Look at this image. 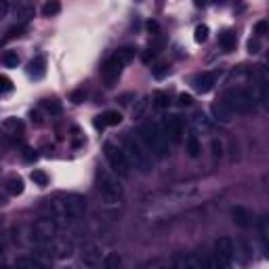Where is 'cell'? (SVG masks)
<instances>
[{
	"mask_svg": "<svg viewBox=\"0 0 269 269\" xmlns=\"http://www.w3.org/2000/svg\"><path fill=\"white\" fill-rule=\"evenodd\" d=\"M154 103H156V107H160V110H166V107L170 105V97H168V93H164V91H156V93H154Z\"/></svg>",
	"mask_w": 269,
	"mask_h": 269,
	"instance_id": "30",
	"label": "cell"
},
{
	"mask_svg": "<svg viewBox=\"0 0 269 269\" xmlns=\"http://www.w3.org/2000/svg\"><path fill=\"white\" fill-rule=\"evenodd\" d=\"M57 235V223L51 217H42L32 223L30 227V242L36 246H49Z\"/></svg>",
	"mask_w": 269,
	"mask_h": 269,
	"instance_id": "5",
	"label": "cell"
},
{
	"mask_svg": "<svg viewBox=\"0 0 269 269\" xmlns=\"http://www.w3.org/2000/svg\"><path fill=\"white\" fill-rule=\"evenodd\" d=\"M248 51L250 53H259V40H250L248 42Z\"/></svg>",
	"mask_w": 269,
	"mask_h": 269,
	"instance_id": "47",
	"label": "cell"
},
{
	"mask_svg": "<svg viewBox=\"0 0 269 269\" xmlns=\"http://www.w3.org/2000/svg\"><path fill=\"white\" fill-rule=\"evenodd\" d=\"M120 149L124 152V156L128 160V164H131V168H137L139 173H143V175H147L149 170H152V156L145 152V147L139 143L135 137L126 135L122 139V147Z\"/></svg>",
	"mask_w": 269,
	"mask_h": 269,
	"instance_id": "3",
	"label": "cell"
},
{
	"mask_svg": "<svg viewBox=\"0 0 269 269\" xmlns=\"http://www.w3.org/2000/svg\"><path fill=\"white\" fill-rule=\"evenodd\" d=\"M45 66H47V63H45V57L32 59V61H30V66H28V74H30V76L34 78V80H40L42 76H45V72H47Z\"/></svg>",
	"mask_w": 269,
	"mask_h": 269,
	"instance_id": "18",
	"label": "cell"
},
{
	"mask_svg": "<svg viewBox=\"0 0 269 269\" xmlns=\"http://www.w3.org/2000/svg\"><path fill=\"white\" fill-rule=\"evenodd\" d=\"M191 101H193L191 95H187V93H181V95H179V105H181V107H189Z\"/></svg>",
	"mask_w": 269,
	"mask_h": 269,
	"instance_id": "40",
	"label": "cell"
},
{
	"mask_svg": "<svg viewBox=\"0 0 269 269\" xmlns=\"http://www.w3.org/2000/svg\"><path fill=\"white\" fill-rule=\"evenodd\" d=\"M30 179L34 181L38 187H47V185H49V175L45 173V170H32Z\"/></svg>",
	"mask_w": 269,
	"mask_h": 269,
	"instance_id": "32",
	"label": "cell"
},
{
	"mask_svg": "<svg viewBox=\"0 0 269 269\" xmlns=\"http://www.w3.org/2000/svg\"><path fill=\"white\" fill-rule=\"evenodd\" d=\"M139 139H141V143L145 145L147 154L152 152V156L156 158H166L168 156V141L162 133V128H160L158 122L154 120H147L139 126Z\"/></svg>",
	"mask_w": 269,
	"mask_h": 269,
	"instance_id": "2",
	"label": "cell"
},
{
	"mask_svg": "<svg viewBox=\"0 0 269 269\" xmlns=\"http://www.w3.org/2000/svg\"><path fill=\"white\" fill-rule=\"evenodd\" d=\"M9 91H13V82H11V78H7V76H0V95H5Z\"/></svg>",
	"mask_w": 269,
	"mask_h": 269,
	"instance_id": "38",
	"label": "cell"
},
{
	"mask_svg": "<svg viewBox=\"0 0 269 269\" xmlns=\"http://www.w3.org/2000/svg\"><path fill=\"white\" fill-rule=\"evenodd\" d=\"M164 137L168 143L173 145H179L183 141V133H185V124H183V120L179 116H168L164 120Z\"/></svg>",
	"mask_w": 269,
	"mask_h": 269,
	"instance_id": "9",
	"label": "cell"
},
{
	"mask_svg": "<svg viewBox=\"0 0 269 269\" xmlns=\"http://www.w3.org/2000/svg\"><path fill=\"white\" fill-rule=\"evenodd\" d=\"M42 107H45L49 114H61V110H63L61 103L55 101V99H45V101H42Z\"/></svg>",
	"mask_w": 269,
	"mask_h": 269,
	"instance_id": "35",
	"label": "cell"
},
{
	"mask_svg": "<svg viewBox=\"0 0 269 269\" xmlns=\"http://www.w3.org/2000/svg\"><path fill=\"white\" fill-rule=\"evenodd\" d=\"M47 206L51 208V219H66V221H78L87 212V200L78 193H59L53 200H47Z\"/></svg>",
	"mask_w": 269,
	"mask_h": 269,
	"instance_id": "1",
	"label": "cell"
},
{
	"mask_svg": "<svg viewBox=\"0 0 269 269\" xmlns=\"http://www.w3.org/2000/svg\"><path fill=\"white\" fill-rule=\"evenodd\" d=\"M72 101L74 103H82L84 101V91H74L72 93Z\"/></svg>",
	"mask_w": 269,
	"mask_h": 269,
	"instance_id": "43",
	"label": "cell"
},
{
	"mask_svg": "<svg viewBox=\"0 0 269 269\" xmlns=\"http://www.w3.org/2000/svg\"><path fill=\"white\" fill-rule=\"evenodd\" d=\"M198 263H200V269H223L214 254H204Z\"/></svg>",
	"mask_w": 269,
	"mask_h": 269,
	"instance_id": "29",
	"label": "cell"
},
{
	"mask_svg": "<svg viewBox=\"0 0 269 269\" xmlns=\"http://www.w3.org/2000/svg\"><path fill=\"white\" fill-rule=\"evenodd\" d=\"M7 191L11 196H19V193H24V181L19 177H9L7 179Z\"/></svg>",
	"mask_w": 269,
	"mask_h": 269,
	"instance_id": "25",
	"label": "cell"
},
{
	"mask_svg": "<svg viewBox=\"0 0 269 269\" xmlns=\"http://www.w3.org/2000/svg\"><path fill=\"white\" fill-rule=\"evenodd\" d=\"M145 105H147V97H145V99H141V101H139V107H137V110H135V118H139V116L143 114Z\"/></svg>",
	"mask_w": 269,
	"mask_h": 269,
	"instance_id": "45",
	"label": "cell"
},
{
	"mask_svg": "<svg viewBox=\"0 0 269 269\" xmlns=\"http://www.w3.org/2000/svg\"><path fill=\"white\" fill-rule=\"evenodd\" d=\"M0 269H13V267H9V265H0Z\"/></svg>",
	"mask_w": 269,
	"mask_h": 269,
	"instance_id": "50",
	"label": "cell"
},
{
	"mask_svg": "<svg viewBox=\"0 0 269 269\" xmlns=\"http://www.w3.org/2000/svg\"><path fill=\"white\" fill-rule=\"evenodd\" d=\"M40 11H42V15H45V17H55V15L61 13V5L57 3V0H49V3L42 5Z\"/></svg>",
	"mask_w": 269,
	"mask_h": 269,
	"instance_id": "27",
	"label": "cell"
},
{
	"mask_svg": "<svg viewBox=\"0 0 269 269\" xmlns=\"http://www.w3.org/2000/svg\"><path fill=\"white\" fill-rule=\"evenodd\" d=\"M193 38H196L198 45H202V42H206V40H208V26L200 24V26L196 28V32H193Z\"/></svg>",
	"mask_w": 269,
	"mask_h": 269,
	"instance_id": "34",
	"label": "cell"
},
{
	"mask_svg": "<svg viewBox=\"0 0 269 269\" xmlns=\"http://www.w3.org/2000/svg\"><path fill=\"white\" fill-rule=\"evenodd\" d=\"M15 17H17V24H19V26H26L28 21L34 17V7H30V5H19L17 11H15Z\"/></svg>",
	"mask_w": 269,
	"mask_h": 269,
	"instance_id": "21",
	"label": "cell"
},
{
	"mask_svg": "<svg viewBox=\"0 0 269 269\" xmlns=\"http://www.w3.org/2000/svg\"><path fill=\"white\" fill-rule=\"evenodd\" d=\"M122 63H118L114 57H110L105 63H103V68H101V78L105 82V87H114V84L118 82V78H120V74H122Z\"/></svg>",
	"mask_w": 269,
	"mask_h": 269,
	"instance_id": "11",
	"label": "cell"
},
{
	"mask_svg": "<svg viewBox=\"0 0 269 269\" xmlns=\"http://www.w3.org/2000/svg\"><path fill=\"white\" fill-rule=\"evenodd\" d=\"M120 122H122V114H120V112L110 110V112H105L103 116H97L93 124H95L97 131H103L105 126H118Z\"/></svg>",
	"mask_w": 269,
	"mask_h": 269,
	"instance_id": "14",
	"label": "cell"
},
{
	"mask_svg": "<svg viewBox=\"0 0 269 269\" xmlns=\"http://www.w3.org/2000/svg\"><path fill=\"white\" fill-rule=\"evenodd\" d=\"M219 45L227 51V53H231L235 49V45H238V38H235V34H233L231 30H225L223 34L219 36Z\"/></svg>",
	"mask_w": 269,
	"mask_h": 269,
	"instance_id": "23",
	"label": "cell"
},
{
	"mask_svg": "<svg viewBox=\"0 0 269 269\" xmlns=\"http://www.w3.org/2000/svg\"><path fill=\"white\" fill-rule=\"evenodd\" d=\"M13 269H42V267L32 256H17L13 263Z\"/></svg>",
	"mask_w": 269,
	"mask_h": 269,
	"instance_id": "26",
	"label": "cell"
},
{
	"mask_svg": "<svg viewBox=\"0 0 269 269\" xmlns=\"http://www.w3.org/2000/svg\"><path fill=\"white\" fill-rule=\"evenodd\" d=\"M252 217H254V214L246 208V206H242V204H238V206H231V219H233V223L238 225V227H250V225H252Z\"/></svg>",
	"mask_w": 269,
	"mask_h": 269,
	"instance_id": "13",
	"label": "cell"
},
{
	"mask_svg": "<svg viewBox=\"0 0 269 269\" xmlns=\"http://www.w3.org/2000/svg\"><path fill=\"white\" fill-rule=\"evenodd\" d=\"M80 259L84 263V267H89V269H97L101 265V248L97 244L89 242V244H84L82 246V250H80Z\"/></svg>",
	"mask_w": 269,
	"mask_h": 269,
	"instance_id": "12",
	"label": "cell"
},
{
	"mask_svg": "<svg viewBox=\"0 0 269 269\" xmlns=\"http://www.w3.org/2000/svg\"><path fill=\"white\" fill-rule=\"evenodd\" d=\"M221 103L227 105L231 114H248L254 107V95L248 89H227L221 97Z\"/></svg>",
	"mask_w": 269,
	"mask_h": 269,
	"instance_id": "4",
	"label": "cell"
},
{
	"mask_svg": "<svg viewBox=\"0 0 269 269\" xmlns=\"http://www.w3.org/2000/svg\"><path fill=\"white\" fill-rule=\"evenodd\" d=\"M26 32V26H13V28H9V32H7V36H5V42H9V40H13V38H19L21 34Z\"/></svg>",
	"mask_w": 269,
	"mask_h": 269,
	"instance_id": "36",
	"label": "cell"
},
{
	"mask_svg": "<svg viewBox=\"0 0 269 269\" xmlns=\"http://www.w3.org/2000/svg\"><path fill=\"white\" fill-rule=\"evenodd\" d=\"M210 112H212V116H214V120L217 122H223V124H227V122H231V110L225 103H221V101H217V103H212V107H210Z\"/></svg>",
	"mask_w": 269,
	"mask_h": 269,
	"instance_id": "17",
	"label": "cell"
},
{
	"mask_svg": "<svg viewBox=\"0 0 269 269\" xmlns=\"http://www.w3.org/2000/svg\"><path fill=\"white\" fill-rule=\"evenodd\" d=\"M66 269H70V267H66Z\"/></svg>",
	"mask_w": 269,
	"mask_h": 269,
	"instance_id": "51",
	"label": "cell"
},
{
	"mask_svg": "<svg viewBox=\"0 0 269 269\" xmlns=\"http://www.w3.org/2000/svg\"><path fill=\"white\" fill-rule=\"evenodd\" d=\"M152 74H154L156 80H162L166 74H168V66H166V63H158L156 68H152Z\"/></svg>",
	"mask_w": 269,
	"mask_h": 269,
	"instance_id": "37",
	"label": "cell"
},
{
	"mask_svg": "<svg viewBox=\"0 0 269 269\" xmlns=\"http://www.w3.org/2000/svg\"><path fill=\"white\" fill-rule=\"evenodd\" d=\"M120 265H122L120 252H107L103 256V269H120Z\"/></svg>",
	"mask_w": 269,
	"mask_h": 269,
	"instance_id": "24",
	"label": "cell"
},
{
	"mask_svg": "<svg viewBox=\"0 0 269 269\" xmlns=\"http://www.w3.org/2000/svg\"><path fill=\"white\" fill-rule=\"evenodd\" d=\"M32 259H34L42 269H47L53 265V261H55V256H53L51 248H47V246H38V248L32 252Z\"/></svg>",
	"mask_w": 269,
	"mask_h": 269,
	"instance_id": "15",
	"label": "cell"
},
{
	"mask_svg": "<svg viewBox=\"0 0 269 269\" xmlns=\"http://www.w3.org/2000/svg\"><path fill=\"white\" fill-rule=\"evenodd\" d=\"M72 250H74V246L68 240H55L51 246V252H53L55 259H68V256L72 254Z\"/></svg>",
	"mask_w": 269,
	"mask_h": 269,
	"instance_id": "16",
	"label": "cell"
},
{
	"mask_svg": "<svg viewBox=\"0 0 269 269\" xmlns=\"http://www.w3.org/2000/svg\"><path fill=\"white\" fill-rule=\"evenodd\" d=\"M212 156L214 158H221V143L217 139H212Z\"/></svg>",
	"mask_w": 269,
	"mask_h": 269,
	"instance_id": "44",
	"label": "cell"
},
{
	"mask_svg": "<svg viewBox=\"0 0 269 269\" xmlns=\"http://www.w3.org/2000/svg\"><path fill=\"white\" fill-rule=\"evenodd\" d=\"M5 128H9V131H13L15 135L24 131V122L19 120V118H7L5 120Z\"/></svg>",
	"mask_w": 269,
	"mask_h": 269,
	"instance_id": "33",
	"label": "cell"
},
{
	"mask_svg": "<svg viewBox=\"0 0 269 269\" xmlns=\"http://www.w3.org/2000/svg\"><path fill=\"white\" fill-rule=\"evenodd\" d=\"M147 30H149V32H158L160 28H158L156 21H149V24H147Z\"/></svg>",
	"mask_w": 269,
	"mask_h": 269,
	"instance_id": "48",
	"label": "cell"
},
{
	"mask_svg": "<svg viewBox=\"0 0 269 269\" xmlns=\"http://www.w3.org/2000/svg\"><path fill=\"white\" fill-rule=\"evenodd\" d=\"M3 66L5 68H17L19 66V55L17 51H7L3 55Z\"/></svg>",
	"mask_w": 269,
	"mask_h": 269,
	"instance_id": "31",
	"label": "cell"
},
{
	"mask_svg": "<svg viewBox=\"0 0 269 269\" xmlns=\"http://www.w3.org/2000/svg\"><path fill=\"white\" fill-rule=\"evenodd\" d=\"M154 57H156V51H154V49H149V51H145V53H143V61H145V63H149Z\"/></svg>",
	"mask_w": 269,
	"mask_h": 269,
	"instance_id": "46",
	"label": "cell"
},
{
	"mask_svg": "<svg viewBox=\"0 0 269 269\" xmlns=\"http://www.w3.org/2000/svg\"><path fill=\"white\" fill-rule=\"evenodd\" d=\"M3 252H5V244H3V242H0V254H3Z\"/></svg>",
	"mask_w": 269,
	"mask_h": 269,
	"instance_id": "49",
	"label": "cell"
},
{
	"mask_svg": "<svg viewBox=\"0 0 269 269\" xmlns=\"http://www.w3.org/2000/svg\"><path fill=\"white\" fill-rule=\"evenodd\" d=\"M105 158H107V162H110V166H112V170L118 175V177H128L131 175V164H128V160H126V156H124V152L118 145H114V143H105Z\"/></svg>",
	"mask_w": 269,
	"mask_h": 269,
	"instance_id": "7",
	"label": "cell"
},
{
	"mask_svg": "<svg viewBox=\"0 0 269 269\" xmlns=\"http://www.w3.org/2000/svg\"><path fill=\"white\" fill-rule=\"evenodd\" d=\"M9 9H11L9 0H0V19H5L9 15Z\"/></svg>",
	"mask_w": 269,
	"mask_h": 269,
	"instance_id": "42",
	"label": "cell"
},
{
	"mask_svg": "<svg viewBox=\"0 0 269 269\" xmlns=\"http://www.w3.org/2000/svg\"><path fill=\"white\" fill-rule=\"evenodd\" d=\"M97 187H99L101 196L107 202H118V200H122V196H124V189H122L120 183H118V179L107 173V170H103V168L97 170Z\"/></svg>",
	"mask_w": 269,
	"mask_h": 269,
	"instance_id": "6",
	"label": "cell"
},
{
	"mask_svg": "<svg viewBox=\"0 0 269 269\" xmlns=\"http://www.w3.org/2000/svg\"><path fill=\"white\" fill-rule=\"evenodd\" d=\"M38 158V154L34 152L32 147H24V160H28V162H32V160H36Z\"/></svg>",
	"mask_w": 269,
	"mask_h": 269,
	"instance_id": "41",
	"label": "cell"
},
{
	"mask_svg": "<svg viewBox=\"0 0 269 269\" xmlns=\"http://www.w3.org/2000/svg\"><path fill=\"white\" fill-rule=\"evenodd\" d=\"M214 256H217V261L223 269H229L231 267V261L235 256V246L231 242V238H219L214 242Z\"/></svg>",
	"mask_w": 269,
	"mask_h": 269,
	"instance_id": "8",
	"label": "cell"
},
{
	"mask_svg": "<svg viewBox=\"0 0 269 269\" xmlns=\"http://www.w3.org/2000/svg\"><path fill=\"white\" fill-rule=\"evenodd\" d=\"M267 28H269V24H267L265 19H261L259 24L254 26V34H256V36H263V34H267Z\"/></svg>",
	"mask_w": 269,
	"mask_h": 269,
	"instance_id": "39",
	"label": "cell"
},
{
	"mask_svg": "<svg viewBox=\"0 0 269 269\" xmlns=\"http://www.w3.org/2000/svg\"><path fill=\"white\" fill-rule=\"evenodd\" d=\"M185 152H187L189 158H198L202 154V145H200L198 135H193V133L187 135V139H185Z\"/></svg>",
	"mask_w": 269,
	"mask_h": 269,
	"instance_id": "19",
	"label": "cell"
},
{
	"mask_svg": "<svg viewBox=\"0 0 269 269\" xmlns=\"http://www.w3.org/2000/svg\"><path fill=\"white\" fill-rule=\"evenodd\" d=\"M217 80H219V72H202V74H196V76H193L191 87L204 95V93L212 91V87L217 84Z\"/></svg>",
	"mask_w": 269,
	"mask_h": 269,
	"instance_id": "10",
	"label": "cell"
},
{
	"mask_svg": "<svg viewBox=\"0 0 269 269\" xmlns=\"http://www.w3.org/2000/svg\"><path fill=\"white\" fill-rule=\"evenodd\" d=\"M173 269H200V263L193 259L191 254H179L175 259V267Z\"/></svg>",
	"mask_w": 269,
	"mask_h": 269,
	"instance_id": "20",
	"label": "cell"
},
{
	"mask_svg": "<svg viewBox=\"0 0 269 269\" xmlns=\"http://www.w3.org/2000/svg\"><path fill=\"white\" fill-rule=\"evenodd\" d=\"M259 101H267V72L265 68H259Z\"/></svg>",
	"mask_w": 269,
	"mask_h": 269,
	"instance_id": "28",
	"label": "cell"
},
{
	"mask_svg": "<svg viewBox=\"0 0 269 269\" xmlns=\"http://www.w3.org/2000/svg\"><path fill=\"white\" fill-rule=\"evenodd\" d=\"M114 59L118 63H122V66H128L133 59H135V49L133 47H122V49H118L114 53Z\"/></svg>",
	"mask_w": 269,
	"mask_h": 269,
	"instance_id": "22",
	"label": "cell"
}]
</instances>
